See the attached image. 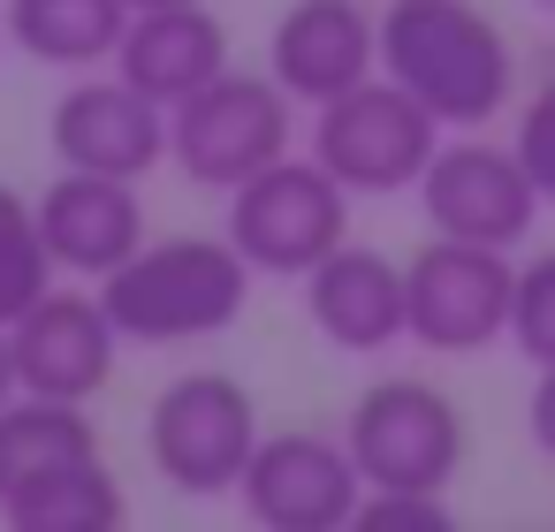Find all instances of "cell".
Here are the masks:
<instances>
[{"label": "cell", "mask_w": 555, "mask_h": 532, "mask_svg": "<svg viewBox=\"0 0 555 532\" xmlns=\"http://www.w3.org/2000/svg\"><path fill=\"white\" fill-rule=\"evenodd\" d=\"M380 77H396L441 130H479L509 107V39L479 0H388L380 9Z\"/></svg>", "instance_id": "obj_1"}, {"label": "cell", "mask_w": 555, "mask_h": 532, "mask_svg": "<svg viewBox=\"0 0 555 532\" xmlns=\"http://www.w3.org/2000/svg\"><path fill=\"white\" fill-rule=\"evenodd\" d=\"M100 304L122 327V342L168 350L229 335L251 304V259L229 236H145L115 274H100Z\"/></svg>", "instance_id": "obj_2"}, {"label": "cell", "mask_w": 555, "mask_h": 532, "mask_svg": "<svg viewBox=\"0 0 555 532\" xmlns=\"http://www.w3.org/2000/svg\"><path fill=\"white\" fill-rule=\"evenodd\" d=\"M441 145V122L396 85V77H365L350 92H335L327 107H312V160L350 191V198H396L418 191L426 160Z\"/></svg>", "instance_id": "obj_3"}, {"label": "cell", "mask_w": 555, "mask_h": 532, "mask_svg": "<svg viewBox=\"0 0 555 532\" xmlns=\"http://www.w3.org/2000/svg\"><path fill=\"white\" fill-rule=\"evenodd\" d=\"M343 441L365 471V494H449V479L464 471V411L418 373L373 380L350 403Z\"/></svg>", "instance_id": "obj_4"}, {"label": "cell", "mask_w": 555, "mask_h": 532, "mask_svg": "<svg viewBox=\"0 0 555 532\" xmlns=\"http://www.w3.org/2000/svg\"><path fill=\"white\" fill-rule=\"evenodd\" d=\"M289 138H297V100L274 77L221 69L214 85H198L191 100L168 107V160H176V176H191L206 191L251 183L267 160L289 153Z\"/></svg>", "instance_id": "obj_5"}, {"label": "cell", "mask_w": 555, "mask_h": 532, "mask_svg": "<svg viewBox=\"0 0 555 532\" xmlns=\"http://www.w3.org/2000/svg\"><path fill=\"white\" fill-rule=\"evenodd\" d=\"M221 236L251 259V274H282V282H305V267H320L343 236H350V191L305 153H282L267 160L251 183L229 191V221Z\"/></svg>", "instance_id": "obj_6"}, {"label": "cell", "mask_w": 555, "mask_h": 532, "mask_svg": "<svg viewBox=\"0 0 555 532\" xmlns=\"http://www.w3.org/2000/svg\"><path fill=\"white\" fill-rule=\"evenodd\" d=\"M259 449V403L236 373H176L145 411V456L176 494H236Z\"/></svg>", "instance_id": "obj_7"}, {"label": "cell", "mask_w": 555, "mask_h": 532, "mask_svg": "<svg viewBox=\"0 0 555 532\" xmlns=\"http://www.w3.org/2000/svg\"><path fill=\"white\" fill-rule=\"evenodd\" d=\"M509 289H517L509 251L426 236L403 259V335L434 358H479L509 335Z\"/></svg>", "instance_id": "obj_8"}, {"label": "cell", "mask_w": 555, "mask_h": 532, "mask_svg": "<svg viewBox=\"0 0 555 532\" xmlns=\"http://www.w3.org/2000/svg\"><path fill=\"white\" fill-rule=\"evenodd\" d=\"M236 502L267 532H343V524H358L365 471H358L350 441L289 426V433H259V449L236 479Z\"/></svg>", "instance_id": "obj_9"}, {"label": "cell", "mask_w": 555, "mask_h": 532, "mask_svg": "<svg viewBox=\"0 0 555 532\" xmlns=\"http://www.w3.org/2000/svg\"><path fill=\"white\" fill-rule=\"evenodd\" d=\"M418 206H426L434 236H464V244H494V251H517L540 221V191H532L525 160L487 138L434 145V160L418 176Z\"/></svg>", "instance_id": "obj_10"}, {"label": "cell", "mask_w": 555, "mask_h": 532, "mask_svg": "<svg viewBox=\"0 0 555 532\" xmlns=\"http://www.w3.org/2000/svg\"><path fill=\"white\" fill-rule=\"evenodd\" d=\"M9 358H16V388L24 395L92 403L115 380L122 327L107 320L100 289H47L31 312L9 320Z\"/></svg>", "instance_id": "obj_11"}, {"label": "cell", "mask_w": 555, "mask_h": 532, "mask_svg": "<svg viewBox=\"0 0 555 532\" xmlns=\"http://www.w3.org/2000/svg\"><path fill=\"white\" fill-rule=\"evenodd\" d=\"M47 145H54L62 168H92V176L145 183L168 160V107L145 100L130 77H85V85H69L54 100Z\"/></svg>", "instance_id": "obj_12"}, {"label": "cell", "mask_w": 555, "mask_h": 532, "mask_svg": "<svg viewBox=\"0 0 555 532\" xmlns=\"http://www.w3.org/2000/svg\"><path fill=\"white\" fill-rule=\"evenodd\" d=\"M380 69V16L365 0H289L267 39V77L297 107H327L335 92Z\"/></svg>", "instance_id": "obj_13"}, {"label": "cell", "mask_w": 555, "mask_h": 532, "mask_svg": "<svg viewBox=\"0 0 555 532\" xmlns=\"http://www.w3.org/2000/svg\"><path fill=\"white\" fill-rule=\"evenodd\" d=\"M31 206H39V236H47L54 267L77 274V282L115 274V267L145 244V198H138V183H122V176L62 168Z\"/></svg>", "instance_id": "obj_14"}, {"label": "cell", "mask_w": 555, "mask_h": 532, "mask_svg": "<svg viewBox=\"0 0 555 532\" xmlns=\"http://www.w3.org/2000/svg\"><path fill=\"white\" fill-rule=\"evenodd\" d=\"M305 320L350 358L411 342L403 335V267L388 251H365L343 236L320 267H305Z\"/></svg>", "instance_id": "obj_15"}, {"label": "cell", "mask_w": 555, "mask_h": 532, "mask_svg": "<svg viewBox=\"0 0 555 532\" xmlns=\"http://www.w3.org/2000/svg\"><path fill=\"white\" fill-rule=\"evenodd\" d=\"M229 69V31L206 0H168V9H130V31L115 47V77H130L145 100L176 107L198 85Z\"/></svg>", "instance_id": "obj_16"}, {"label": "cell", "mask_w": 555, "mask_h": 532, "mask_svg": "<svg viewBox=\"0 0 555 532\" xmlns=\"http://www.w3.org/2000/svg\"><path fill=\"white\" fill-rule=\"evenodd\" d=\"M9 47L47 69H100L130 31V0H9Z\"/></svg>", "instance_id": "obj_17"}, {"label": "cell", "mask_w": 555, "mask_h": 532, "mask_svg": "<svg viewBox=\"0 0 555 532\" xmlns=\"http://www.w3.org/2000/svg\"><path fill=\"white\" fill-rule=\"evenodd\" d=\"M0 517L16 532H115L122 524V486H115L107 456L92 449V456H69V464H47L16 494H0Z\"/></svg>", "instance_id": "obj_18"}, {"label": "cell", "mask_w": 555, "mask_h": 532, "mask_svg": "<svg viewBox=\"0 0 555 532\" xmlns=\"http://www.w3.org/2000/svg\"><path fill=\"white\" fill-rule=\"evenodd\" d=\"M92 449H100V426L85 403H54V395H24V388L0 403V494H16L47 464H69Z\"/></svg>", "instance_id": "obj_19"}, {"label": "cell", "mask_w": 555, "mask_h": 532, "mask_svg": "<svg viewBox=\"0 0 555 532\" xmlns=\"http://www.w3.org/2000/svg\"><path fill=\"white\" fill-rule=\"evenodd\" d=\"M54 251L39 236V206L24 191L0 183V327H9L16 312H31L47 289H54Z\"/></svg>", "instance_id": "obj_20"}, {"label": "cell", "mask_w": 555, "mask_h": 532, "mask_svg": "<svg viewBox=\"0 0 555 532\" xmlns=\"http://www.w3.org/2000/svg\"><path fill=\"white\" fill-rule=\"evenodd\" d=\"M509 342H517V358H525L532 373L555 365V251H540V259L517 267V289H509Z\"/></svg>", "instance_id": "obj_21"}, {"label": "cell", "mask_w": 555, "mask_h": 532, "mask_svg": "<svg viewBox=\"0 0 555 532\" xmlns=\"http://www.w3.org/2000/svg\"><path fill=\"white\" fill-rule=\"evenodd\" d=\"M509 153L525 160V176H532L540 206H555V77L517 107V138H509Z\"/></svg>", "instance_id": "obj_22"}, {"label": "cell", "mask_w": 555, "mask_h": 532, "mask_svg": "<svg viewBox=\"0 0 555 532\" xmlns=\"http://www.w3.org/2000/svg\"><path fill=\"white\" fill-rule=\"evenodd\" d=\"M358 524H365V532H388V524L449 532V494H365V502H358Z\"/></svg>", "instance_id": "obj_23"}, {"label": "cell", "mask_w": 555, "mask_h": 532, "mask_svg": "<svg viewBox=\"0 0 555 532\" xmlns=\"http://www.w3.org/2000/svg\"><path fill=\"white\" fill-rule=\"evenodd\" d=\"M525 426H532V449L555 464V365H540V380H532V403H525Z\"/></svg>", "instance_id": "obj_24"}, {"label": "cell", "mask_w": 555, "mask_h": 532, "mask_svg": "<svg viewBox=\"0 0 555 532\" xmlns=\"http://www.w3.org/2000/svg\"><path fill=\"white\" fill-rule=\"evenodd\" d=\"M16 395V358H9V327H0V403Z\"/></svg>", "instance_id": "obj_25"}, {"label": "cell", "mask_w": 555, "mask_h": 532, "mask_svg": "<svg viewBox=\"0 0 555 532\" xmlns=\"http://www.w3.org/2000/svg\"><path fill=\"white\" fill-rule=\"evenodd\" d=\"M130 9H168V0H130Z\"/></svg>", "instance_id": "obj_26"}, {"label": "cell", "mask_w": 555, "mask_h": 532, "mask_svg": "<svg viewBox=\"0 0 555 532\" xmlns=\"http://www.w3.org/2000/svg\"><path fill=\"white\" fill-rule=\"evenodd\" d=\"M540 9H555V0H540Z\"/></svg>", "instance_id": "obj_27"}]
</instances>
